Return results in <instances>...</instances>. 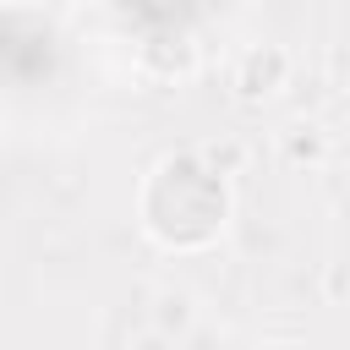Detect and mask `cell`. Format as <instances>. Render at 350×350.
Returning <instances> with one entry per match:
<instances>
[{
	"label": "cell",
	"instance_id": "5b68a950",
	"mask_svg": "<svg viewBox=\"0 0 350 350\" xmlns=\"http://www.w3.org/2000/svg\"><path fill=\"white\" fill-rule=\"evenodd\" d=\"M246 142H235V137H224V142H202L197 148V164L208 170V175H219V180H230V175H241L246 170Z\"/></svg>",
	"mask_w": 350,
	"mask_h": 350
},
{
	"label": "cell",
	"instance_id": "277c9868",
	"mask_svg": "<svg viewBox=\"0 0 350 350\" xmlns=\"http://www.w3.org/2000/svg\"><path fill=\"white\" fill-rule=\"evenodd\" d=\"M191 323H197V306H191L186 290H159L153 295V334L159 339H180Z\"/></svg>",
	"mask_w": 350,
	"mask_h": 350
},
{
	"label": "cell",
	"instance_id": "3957f363",
	"mask_svg": "<svg viewBox=\"0 0 350 350\" xmlns=\"http://www.w3.org/2000/svg\"><path fill=\"white\" fill-rule=\"evenodd\" d=\"M142 71H153L159 82H186V77L197 71V44H191L186 33L153 38V44H142Z\"/></svg>",
	"mask_w": 350,
	"mask_h": 350
},
{
	"label": "cell",
	"instance_id": "52a82bcc",
	"mask_svg": "<svg viewBox=\"0 0 350 350\" xmlns=\"http://www.w3.org/2000/svg\"><path fill=\"white\" fill-rule=\"evenodd\" d=\"M257 350H306V345H295V339H268V345H257Z\"/></svg>",
	"mask_w": 350,
	"mask_h": 350
},
{
	"label": "cell",
	"instance_id": "6da1fadb",
	"mask_svg": "<svg viewBox=\"0 0 350 350\" xmlns=\"http://www.w3.org/2000/svg\"><path fill=\"white\" fill-rule=\"evenodd\" d=\"M142 197H170V208H164V202L142 208V224H153V219H164V213H180V219H170V230L159 235V241L175 246V252L208 246V241L224 230V219H230V191H224L219 175H208V170L197 164V153H170V159H159L153 175H148V186H142Z\"/></svg>",
	"mask_w": 350,
	"mask_h": 350
},
{
	"label": "cell",
	"instance_id": "8992f818",
	"mask_svg": "<svg viewBox=\"0 0 350 350\" xmlns=\"http://www.w3.org/2000/svg\"><path fill=\"white\" fill-rule=\"evenodd\" d=\"M323 153H328V137H323V126H312V120H295V126L284 131V159H290V164H323Z\"/></svg>",
	"mask_w": 350,
	"mask_h": 350
},
{
	"label": "cell",
	"instance_id": "7a4b0ae2",
	"mask_svg": "<svg viewBox=\"0 0 350 350\" xmlns=\"http://www.w3.org/2000/svg\"><path fill=\"white\" fill-rule=\"evenodd\" d=\"M230 88H235L241 104H268L273 93L290 88V49H279V44H252V49H241Z\"/></svg>",
	"mask_w": 350,
	"mask_h": 350
}]
</instances>
